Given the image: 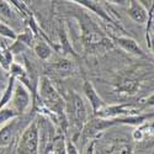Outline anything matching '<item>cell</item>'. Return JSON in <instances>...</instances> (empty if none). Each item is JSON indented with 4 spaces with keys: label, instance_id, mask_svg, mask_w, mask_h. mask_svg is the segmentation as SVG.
<instances>
[{
    "label": "cell",
    "instance_id": "cell-15",
    "mask_svg": "<svg viewBox=\"0 0 154 154\" xmlns=\"http://www.w3.org/2000/svg\"><path fill=\"white\" fill-rule=\"evenodd\" d=\"M9 80L10 78L8 76V74L3 69H0V97H2V95L6 90V88L9 85Z\"/></svg>",
    "mask_w": 154,
    "mask_h": 154
},
{
    "label": "cell",
    "instance_id": "cell-13",
    "mask_svg": "<svg viewBox=\"0 0 154 154\" xmlns=\"http://www.w3.org/2000/svg\"><path fill=\"white\" fill-rule=\"evenodd\" d=\"M132 153H133V148L131 144H120L113 147L109 154H132Z\"/></svg>",
    "mask_w": 154,
    "mask_h": 154
},
{
    "label": "cell",
    "instance_id": "cell-21",
    "mask_svg": "<svg viewBox=\"0 0 154 154\" xmlns=\"http://www.w3.org/2000/svg\"><path fill=\"white\" fill-rule=\"evenodd\" d=\"M153 49H154V42H153Z\"/></svg>",
    "mask_w": 154,
    "mask_h": 154
},
{
    "label": "cell",
    "instance_id": "cell-5",
    "mask_svg": "<svg viewBox=\"0 0 154 154\" xmlns=\"http://www.w3.org/2000/svg\"><path fill=\"white\" fill-rule=\"evenodd\" d=\"M84 91H85V95H86L88 100L90 101V104H91V106H93L95 113H99V112L101 111L102 106H104V102H102L101 97L96 94L95 89L93 88V85L89 83V82H86V83L84 84Z\"/></svg>",
    "mask_w": 154,
    "mask_h": 154
},
{
    "label": "cell",
    "instance_id": "cell-7",
    "mask_svg": "<svg viewBox=\"0 0 154 154\" xmlns=\"http://www.w3.org/2000/svg\"><path fill=\"white\" fill-rule=\"evenodd\" d=\"M112 123H113L112 121L109 122V121H105V120H93V121H90V122L86 125L84 134H85V137H90V136L95 134L99 131L105 130V128H107Z\"/></svg>",
    "mask_w": 154,
    "mask_h": 154
},
{
    "label": "cell",
    "instance_id": "cell-2",
    "mask_svg": "<svg viewBox=\"0 0 154 154\" xmlns=\"http://www.w3.org/2000/svg\"><path fill=\"white\" fill-rule=\"evenodd\" d=\"M12 110H15L19 115L22 113L25 110L27 109L29 104H30V95L26 91L21 84L15 86V90H14V95H12Z\"/></svg>",
    "mask_w": 154,
    "mask_h": 154
},
{
    "label": "cell",
    "instance_id": "cell-10",
    "mask_svg": "<svg viewBox=\"0 0 154 154\" xmlns=\"http://www.w3.org/2000/svg\"><path fill=\"white\" fill-rule=\"evenodd\" d=\"M17 112L15 110H12L10 107H4L0 110V125H3L5 122H8L9 120H12L17 116Z\"/></svg>",
    "mask_w": 154,
    "mask_h": 154
},
{
    "label": "cell",
    "instance_id": "cell-1",
    "mask_svg": "<svg viewBox=\"0 0 154 154\" xmlns=\"http://www.w3.org/2000/svg\"><path fill=\"white\" fill-rule=\"evenodd\" d=\"M38 148V130L36 123H31L21 136L19 153L20 154H36Z\"/></svg>",
    "mask_w": 154,
    "mask_h": 154
},
{
    "label": "cell",
    "instance_id": "cell-11",
    "mask_svg": "<svg viewBox=\"0 0 154 154\" xmlns=\"http://www.w3.org/2000/svg\"><path fill=\"white\" fill-rule=\"evenodd\" d=\"M0 64L5 70H10L11 67V53L10 51L0 49Z\"/></svg>",
    "mask_w": 154,
    "mask_h": 154
},
{
    "label": "cell",
    "instance_id": "cell-17",
    "mask_svg": "<svg viewBox=\"0 0 154 154\" xmlns=\"http://www.w3.org/2000/svg\"><path fill=\"white\" fill-rule=\"evenodd\" d=\"M134 88H136V83L134 82H131V80H125L123 84L121 85V89L125 91H131L134 90Z\"/></svg>",
    "mask_w": 154,
    "mask_h": 154
},
{
    "label": "cell",
    "instance_id": "cell-18",
    "mask_svg": "<svg viewBox=\"0 0 154 154\" xmlns=\"http://www.w3.org/2000/svg\"><path fill=\"white\" fill-rule=\"evenodd\" d=\"M67 154H78V152H76V148L70 142L67 144Z\"/></svg>",
    "mask_w": 154,
    "mask_h": 154
},
{
    "label": "cell",
    "instance_id": "cell-6",
    "mask_svg": "<svg viewBox=\"0 0 154 154\" xmlns=\"http://www.w3.org/2000/svg\"><path fill=\"white\" fill-rule=\"evenodd\" d=\"M117 43L125 49L127 52H130L132 54H136V56H139V57H144V53L143 51L140 49V47L137 45V42L132 38H128V37H119L116 38Z\"/></svg>",
    "mask_w": 154,
    "mask_h": 154
},
{
    "label": "cell",
    "instance_id": "cell-4",
    "mask_svg": "<svg viewBox=\"0 0 154 154\" xmlns=\"http://www.w3.org/2000/svg\"><path fill=\"white\" fill-rule=\"evenodd\" d=\"M72 101H73V113H74L75 121L79 123V127H82V125L85 122V119H86V111H85L84 102L80 99V96L76 95L75 93H73Z\"/></svg>",
    "mask_w": 154,
    "mask_h": 154
},
{
    "label": "cell",
    "instance_id": "cell-3",
    "mask_svg": "<svg viewBox=\"0 0 154 154\" xmlns=\"http://www.w3.org/2000/svg\"><path fill=\"white\" fill-rule=\"evenodd\" d=\"M41 95L45 99V101L51 105H57L59 101V95L46 78H43L41 83Z\"/></svg>",
    "mask_w": 154,
    "mask_h": 154
},
{
    "label": "cell",
    "instance_id": "cell-12",
    "mask_svg": "<svg viewBox=\"0 0 154 154\" xmlns=\"http://www.w3.org/2000/svg\"><path fill=\"white\" fill-rule=\"evenodd\" d=\"M36 53H37V56L40 57L41 59H47L48 57H49V54H51V49H49V47L46 45V43H43V42H40L37 46H36Z\"/></svg>",
    "mask_w": 154,
    "mask_h": 154
},
{
    "label": "cell",
    "instance_id": "cell-14",
    "mask_svg": "<svg viewBox=\"0 0 154 154\" xmlns=\"http://www.w3.org/2000/svg\"><path fill=\"white\" fill-rule=\"evenodd\" d=\"M0 35L6 37V38H10V40H16L17 38L16 33L14 32V30L10 29L9 26H6V25L3 23V22H0Z\"/></svg>",
    "mask_w": 154,
    "mask_h": 154
},
{
    "label": "cell",
    "instance_id": "cell-16",
    "mask_svg": "<svg viewBox=\"0 0 154 154\" xmlns=\"http://www.w3.org/2000/svg\"><path fill=\"white\" fill-rule=\"evenodd\" d=\"M0 14L3 16L10 17V6L6 2H0Z\"/></svg>",
    "mask_w": 154,
    "mask_h": 154
},
{
    "label": "cell",
    "instance_id": "cell-8",
    "mask_svg": "<svg viewBox=\"0 0 154 154\" xmlns=\"http://www.w3.org/2000/svg\"><path fill=\"white\" fill-rule=\"evenodd\" d=\"M128 14L130 16L138 23H143L147 21V14H146V10L140 6L137 2H131L130 5V10H128Z\"/></svg>",
    "mask_w": 154,
    "mask_h": 154
},
{
    "label": "cell",
    "instance_id": "cell-20",
    "mask_svg": "<svg viewBox=\"0 0 154 154\" xmlns=\"http://www.w3.org/2000/svg\"><path fill=\"white\" fill-rule=\"evenodd\" d=\"M58 154H66V152H64V149H63L62 146H60V149H58Z\"/></svg>",
    "mask_w": 154,
    "mask_h": 154
},
{
    "label": "cell",
    "instance_id": "cell-9",
    "mask_svg": "<svg viewBox=\"0 0 154 154\" xmlns=\"http://www.w3.org/2000/svg\"><path fill=\"white\" fill-rule=\"evenodd\" d=\"M14 132H15V122L14 121L5 125L2 130H0V147L10 144V142L12 140V137H14Z\"/></svg>",
    "mask_w": 154,
    "mask_h": 154
},
{
    "label": "cell",
    "instance_id": "cell-19",
    "mask_svg": "<svg viewBox=\"0 0 154 154\" xmlns=\"http://www.w3.org/2000/svg\"><path fill=\"white\" fill-rule=\"evenodd\" d=\"M148 105H154V95H152L149 99H148Z\"/></svg>",
    "mask_w": 154,
    "mask_h": 154
}]
</instances>
